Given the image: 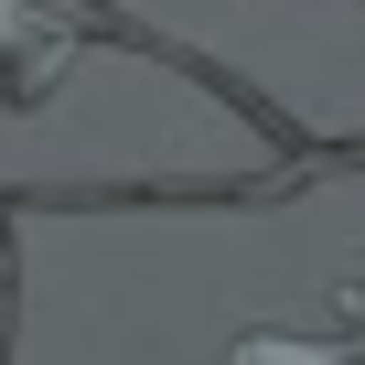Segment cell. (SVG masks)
Wrapping results in <instances>:
<instances>
[{"label": "cell", "mask_w": 365, "mask_h": 365, "mask_svg": "<svg viewBox=\"0 0 365 365\" xmlns=\"http://www.w3.org/2000/svg\"><path fill=\"white\" fill-rule=\"evenodd\" d=\"M237 365H344V354H312V344H269L258 333V344H237Z\"/></svg>", "instance_id": "6da1fadb"}]
</instances>
